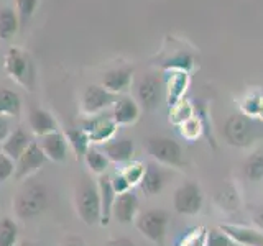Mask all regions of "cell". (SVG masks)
<instances>
[{
    "label": "cell",
    "instance_id": "cell-1",
    "mask_svg": "<svg viewBox=\"0 0 263 246\" xmlns=\"http://www.w3.org/2000/svg\"><path fill=\"white\" fill-rule=\"evenodd\" d=\"M49 205V194L45 184L25 180L13 197V212L18 220H31L41 215Z\"/></svg>",
    "mask_w": 263,
    "mask_h": 246
},
{
    "label": "cell",
    "instance_id": "cell-2",
    "mask_svg": "<svg viewBox=\"0 0 263 246\" xmlns=\"http://www.w3.org/2000/svg\"><path fill=\"white\" fill-rule=\"evenodd\" d=\"M74 209L76 215L87 227L101 223V197L97 184L87 176H82L74 187Z\"/></svg>",
    "mask_w": 263,
    "mask_h": 246
},
{
    "label": "cell",
    "instance_id": "cell-3",
    "mask_svg": "<svg viewBox=\"0 0 263 246\" xmlns=\"http://www.w3.org/2000/svg\"><path fill=\"white\" fill-rule=\"evenodd\" d=\"M4 69L7 76L13 79L16 84L27 87L28 90H33L35 87V68L33 61L27 51L22 48L13 46L7 51L4 57Z\"/></svg>",
    "mask_w": 263,
    "mask_h": 246
},
{
    "label": "cell",
    "instance_id": "cell-4",
    "mask_svg": "<svg viewBox=\"0 0 263 246\" xmlns=\"http://www.w3.org/2000/svg\"><path fill=\"white\" fill-rule=\"evenodd\" d=\"M146 151L152 158L170 168H183L184 154L178 141L166 136H152L146 139Z\"/></svg>",
    "mask_w": 263,
    "mask_h": 246
},
{
    "label": "cell",
    "instance_id": "cell-5",
    "mask_svg": "<svg viewBox=\"0 0 263 246\" xmlns=\"http://www.w3.org/2000/svg\"><path fill=\"white\" fill-rule=\"evenodd\" d=\"M168 221H170V217L166 210L152 209V210L140 213L135 218V227L148 241L163 244L164 236H166Z\"/></svg>",
    "mask_w": 263,
    "mask_h": 246
},
{
    "label": "cell",
    "instance_id": "cell-6",
    "mask_svg": "<svg viewBox=\"0 0 263 246\" xmlns=\"http://www.w3.org/2000/svg\"><path fill=\"white\" fill-rule=\"evenodd\" d=\"M255 123L245 115H232L224 125V136L230 146L249 148L255 139Z\"/></svg>",
    "mask_w": 263,
    "mask_h": 246
},
{
    "label": "cell",
    "instance_id": "cell-7",
    "mask_svg": "<svg viewBox=\"0 0 263 246\" xmlns=\"http://www.w3.org/2000/svg\"><path fill=\"white\" fill-rule=\"evenodd\" d=\"M204 203V195L201 187L194 182L181 184L173 195V207L181 215H196L199 213Z\"/></svg>",
    "mask_w": 263,
    "mask_h": 246
},
{
    "label": "cell",
    "instance_id": "cell-8",
    "mask_svg": "<svg viewBox=\"0 0 263 246\" xmlns=\"http://www.w3.org/2000/svg\"><path fill=\"white\" fill-rule=\"evenodd\" d=\"M79 127L89 135L90 145L107 143L115 136V133H117V125H115V121L112 120V115L105 117L104 113L89 115L87 118H82Z\"/></svg>",
    "mask_w": 263,
    "mask_h": 246
},
{
    "label": "cell",
    "instance_id": "cell-9",
    "mask_svg": "<svg viewBox=\"0 0 263 246\" xmlns=\"http://www.w3.org/2000/svg\"><path fill=\"white\" fill-rule=\"evenodd\" d=\"M119 95H115L112 92H109L107 89H104L102 86H89L86 87L84 94L81 97V110L82 113L89 115H99L104 110L114 107V104L117 102Z\"/></svg>",
    "mask_w": 263,
    "mask_h": 246
},
{
    "label": "cell",
    "instance_id": "cell-10",
    "mask_svg": "<svg viewBox=\"0 0 263 246\" xmlns=\"http://www.w3.org/2000/svg\"><path fill=\"white\" fill-rule=\"evenodd\" d=\"M46 162V156L41 151L38 141H31L25 153L15 161V174L13 177L16 180H27L31 177L36 171L43 168Z\"/></svg>",
    "mask_w": 263,
    "mask_h": 246
},
{
    "label": "cell",
    "instance_id": "cell-11",
    "mask_svg": "<svg viewBox=\"0 0 263 246\" xmlns=\"http://www.w3.org/2000/svg\"><path fill=\"white\" fill-rule=\"evenodd\" d=\"M163 94L161 80L155 74H146L137 84V97L140 105L146 110H155L160 105Z\"/></svg>",
    "mask_w": 263,
    "mask_h": 246
},
{
    "label": "cell",
    "instance_id": "cell-12",
    "mask_svg": "<svg viewBox=\"0 0 263 246\" xmlns=\"http://www.w3.org/2000/svg\"><path fill=\"white\" fill-rule=\"evenodd\" d=\"M191 82V76L186 71H166V80H164V94H166L168 107L171 109L179 100H183L186 90Z\"/></svg>",
    "mask_w": 263,
    "mask_h": 246
},
{
    "label": "cell",
    "instance_id": "cell-13",
    "mask_svg": "<svg viewBox=\"0 0 263 246\" xmlns=\"http://www.w3.org/2000/svg\"><path fill=\"white\" fill-rule=\"evenodd\" d=\"M38 145L41 151L45 153L46 159L53 162H63L66 156H68V139H66V135H63L60 130L54 131V133L40 136Z\"/></svg>",
    "mask_w": 263,
    "mask_h": 246
},
{
    "label": "cell",
    "instance_id": "cell-14",
    "mask_svg": "<svg viewBox=\"0 0 263 246\" xmlns=\"http://www.w3.org/2000/svg\"><path fill=\"white\" fill-rule=\"evenodd\" d=\"M112 120L117 127L134 125L140 118V105L128 95H122L112 107Z\"/></svg>",
    "mask_w": 263,
    "mask_h": 246
},
{
    "label": "cell",
    "instance_id": "cell-15",
    "mask_svg": "<svg viewBox=\"0 0 263 246\" xmlns=\"http://www.w3.org/2000/svg\"><path fill=\"white\" fill-rule=\"evenodd\" d=\"M224 232L234 244L240 246H263V233L260 230H255L245 225H234L224 223L219 227Z\"/></svg>",
    "mask_w": 263,
    "mask_h": 246
},
{
    "label": "cell",
    "instance_id": "cell-16",
    "mask_svg": "<svg viewBox=\"0 0 263 246\" xmlns=\"http://www.w3.org/2000/svg\"><path fill=\"white\" fill-rule=\"evenodd\" d=\"M102 153L109 158L110 162L115 164H127L128 161H132L135 153V145L134 139L122 136V138H112L110 141L104 143L102 146Z\"/></svg>",
    "mask_w": 263,
    "mask_h": 246
},
{
    "label": "cell",
    "instance_id": "cell-17",
    "mask_svg": "<svg viewBox=\"0 0 263 246\" xmlns=\"http://www.w3.org/2000/svg\"><path fill=\"white\" fill-rule=\"evenodd\" d=\"M138 207H140V202H138L137 194L128 191L125 194L117 195V199H115V203H114L112 217H115V220H117L119 223L130 225L132 221H135L137 218Z\"/></svg>",
    "mask_w": 263,
    "mask_h": 246
},
{
    "label": "cell",
    "instance_id": "cell-18",
    "mask_svg": "<svg viewBox=\"0 0 263 246\" xmlns=\"http://www.w3.org/2000/svg\"><path fill=\"white\" fill-rule=\"evenodd\" d=\"M132 82H134V68L132 66H125V68H119L105 72L101 86L109 90V92L119 95L127 92Z\"/></svg>",
    "mask_w": 263,
    "mask_h": 246
},
{
    "label": "cell",
    "instance_id": "cell-19",
    "mask_svg": "<svg viewBox=\"0 0 263 246\" xmlns=\"http://www.w3.org/2000/svg\"><path fill=\"white\" fill-rule=\"evenodd\" d=\"M97 189H99V197H101V223L99 225L107 227L110 223L114 203H115V199H117V194H115L112 182H110V176H107V174L99 176Z\"/></svg>",
    "mask_w": 263,
    "mask_h": 246
},
{
    "label": "cell",
    "instance_id": "cell-20",
    "mask_svg": "<svg viewBox=\"0 0 263 246\" xmlns=\"http://www.w3.org/2000/svg\"><path fill=\"white\" fill-rule=\"evenodd\" d=\"M28 123L31 131L38 138L58 131V121L51 113L40 107H33L28 112Z\"/></svg>",
    "mask_w": 263,
    "mask_h": 246
},
{
    "label": "cell",
    "instance_id": "cell-21",
    "mask_svg": "<svg viewBox=\"0 0 263 246\" xmlns=\"http://www.w3.org/2000/svg\"><path fill=\"white\" fill-rule=\"evenodd\" d=\"M30 143H31V139L28 138V135L25 133L22 128H16L2 143V153L7 154L10 159L16 161L25 153V150H27Z\"/></svg>",
    "mask_w": 263,
    "mask_h": 246
},
{
    "label": "cell",
    "instance_id": "cell-22",
    "mask_svg": "<svg viewBox=\"0 0 263 246\" xmlns=\"http://www.w3.org/2000/svg\"><path fill=\"white\" fill-rule=\"evenodd\" d=\"M166 182V177H164V172L156 166V164H146L145 169V176L140 182V187L146 195H156L161 192V189Z\"/></svg>",
    "mask_w": 263,
    "mask_h": 246
},
{
    "label": "cell",
    "instance_id": "cell-23",
    "mask_svg": "<svg viewBox=\"0 0 263 246\" xmlns=\"http://www.w3.org/2000/svg\"><path fill=\"white\" fill-rule=\"evenodd\" d=\"M22 98L10 89H0V117H20Z\"/></svg>",
    "mask_w": 263,
    "mask_h": 246
},
{
    "label": "cell",
    "instance_id": "cell-24",
    "mask_svg": "<svg viewBox=\"0 0 263 246\" xmlns=\"http://www.w3.org/2000/svg\"><path fill=\"white\" fill-rule=\"evenodd\" d=\"M20 28V18L10 7L0 8V39H10Z\"/></svg>",
    "mask_w": 263,
    "mask_h": 246
},
{
    "label": "cell",
    "instance_id": "cell-25",
    "mask_svg": "<svg viewBox=\"0 0 263 246\" xmlns=\"http://www.w3.org/2000/svg\"><path fill=\"white\" fill-rule=\"evenodd\" d=\"M66 139H68V145L72 148L76 158L79 159L81 156L84 158V154L89 151V148H90V139H89V135L86 133V131L81 127L69 128L68 131H66Z\"/></svg>",
    "mask_w": 263,
    "mask_h": 246
},
{
    "label": "cell",
    "instance_id": "cell-26",
    "mask_svg": "<svg viewBox=\"0 0 263 246\" xmlns=\"http://www.w3.org/2000/svg\"><path fill=\"white\" fill-rule=\"evenodd\" d=\"M84 162L90 169V172H92V174H97V176L105 174V171L110 164L109 158H107L101 150H97V148H92V146H90L89 151L84 154Z\"/></svg>",
    "mask_w": 263,
    "mask_h": 246
},
{
    "label": "cell",
    "instance_id": "cell-27",
    "mask_svg": "<svg viewBox=\"0 0 263 246\" xmlns=\"http://www.w3.org/2000/svg\"><path fill=\"white\" fill-rule=\"evenodd\" d=\"M18 241V225L10 217L0 218V246H15Z\"/></svg>",
    "mask_w": 263,
    "mask_h": 246
},
{
    "label": "cell",
    "instance_id": "cell-28",
    "mask_svg": "<svg viewBox=\"0 0 263 246\" xmlns=\"http://www.w3.org/2000/svg\"><path fill=\"white\" fill-rule=\"evenodd\" d=\"M145 169H146L145 162L132 159L127 164H123L120 174L125 177V180L130 184V187H135V186H140V182H142V179L145 176Z\"/></svg>",
    "mask_w": 263,
    "mask_h": 246
},
{
    "label": "cell",
    "instance_id": "cell-29",
    "mask_svg": "<svg viewBox=\"0 0 263 246\" xmlns=\"http://www.w3.org/2000/svg\"><path fill=\"white\" fill-rule=\"evenodd\" d=\"M193 117H194V107L187 98H183V100H179L176 105H173L170 109V121L176 127H179L181 123L187 121Z\"/></svg>",
    "mask_w": 263,
    "mask_h": 246
},
{
    "label": "cell",
    "instance_id": "cell-30",
    "mask_svg": "<svg viewBox=\"0 0 263 246\" xmlns=\"http://www.w3.org/2000/svg\"><path fill=\"white\" fill-rule=\"evenodd\" d=\"M243 174L249 180L253 182H258L263 179V154L261 153H255L249 156V159L243 164Z\"/></svg>",
    "mask_w": 263,
    "mask_h": 246
},
{
    "label": "cell",
    "instance_id": "cell-31",
    "mask_svg": "<svg viewBox=\"0 0 263 246\" xmlns=\"http://www.w3.org/2000/svg\"><path fill=\"white\" fill-rule=\"evenodd\" d=\"M178 130H179V135L183 136L184 139H187V141H194V139L199 138L202 135V131H204L202 121L199 118H196V117L189 118L184 123H181V125L178 127Z\"/></svg>",
    "mask_w": 263,
    "mask_h": 246
},
{
    "label": "cell",
    "instance_id": "cell-32",
    "mask_svg": "<svg viewBox=\"0 0 263 246\" xmlns=\"http://www.w3.org/2000/svg\"><path fill=\"white\" fill-rule=\"evenodd\" d=\"M205 238H208V228L196 227L181 238L178 246H205Z\"/></svg>",
    "mask_w": 263,
    "mask_h": 246
},
{
    "label": "cell",
    "instance_id": "cell-33",
    "mask_svg": "<svg viewBox=\"0 0 263 246\" xmlns=\"http://www.w3.org/2000/svg\"><path fill=\"white\" fill-rule=\"evenodd\" d=\"M260 102H261V94H258V92H252L247 97H243L242 102H240V112H242V115H245V117H249V118L258 117Z\"/></svg>",
    "mask_w": 263,
    "mask_h": 246
},
{
    "label": "cell",
    "instance_id": "cell-34",
    "mask_svg": "<svg viewBox=\"0 0 263 246\" xmlns=\"http://www.w3.org/2000/svg\"><path fill=\"white\" fill-rule=\"evenodd\" d=\"M217 202L220 209L224 210H235L238 209V192L234 186H226L224 191L217 194Z\"/></svg>",
    "mask_w": 263,
    "mask_h": 246
},
{
    "label": "cell",
    "instance_id": "cell-35",
    "mask_svg": "<svg viewBox=\"0 0 263 246\" xmlns=\"http://www.w3.org/2000/svg\"><path fill=\"white\" fill-rule=\"evenodd\" d=\"M38 4H40V0H15L16 15H18L20 23L27 22L30 16L35 13Z\"/></svg>",
    "mask_w": 263,
    "mask_h": 246
},
{
    "label": "cell",
    "instance_id": "cell-36",
    "mask_svg": "<svg viewBox=\"0 0 263 246\" xmlns=\"http://www.w3.org/2000/svg\"><path fill=\"white\" fill-rule=\"evenodd\" d=\"M232 240L222 232L220 228L208 230V238H205V246H232Z\"/></svg>",
    "mask_w": 263,
    "mask_h": 246
},
{
    "label": "cell",
    "instance_id": "cell-37",
    "mask_svg": "<svg viewBox=\"0 0 263 246\" xmlns=\"http://www.w3.org/2000/svg\"><path fill=\"white\" fill-rule=\"evenodd\" d=\"M15 174V161L8 158L7 154L0 153V184L13 177Z\"/></svg>",
    "mask_w": 263,
    "mask_h": 246
},
{
    "label": "cell",
    "instance_id": "cell-38",
    "mask_svg": "<svg viewBox=\"0 0 263 246\" xmlns=\"http://www.w3.org/2000/svg\"><path fill=\"white\" fill-rule=\"evenodd\" d=\"M110 182H112V187H114V191H115V194H117V195L125 194V192L132 191L130 184L127 182L125 177H123V176L120 174V172H117V174L110 176Z\"/></svg>",
    "mask_w": 263,
    "mask_h": 246
},
{
    "label": "cell",
    "instance_id": "cell-39",
    "mask_svg": "<svg viewBox=\"0 0 263 246\" xmlns=\"http://www.w3.org/2000/svg\"><path fill=\"white\" fill-rule=\"evenodd\" d=\"M60 246H86L84 240H82L81 236H76V235H68L66 238H63V241Z\"/></svg>",
    "mask_w": 263,
    "mask_h": 246
},
{
    "label": "cell",
    "instance_id": "cell-40",
    "mask_svg": "<svg viewBox=\"0 0 263 246\" xmlns=\"http://www.w3.org/2000/svg\"><path fill=\"white\" fill-rule=\"evenodd\" d=\"M10 133V123H8L7 117H0V143H4Z\"/></svg>",
    "mask_w": 263,
    "mask_h": 246
},
{
    "label": "cell",
    "instance_id": "cell-41",
    "mask_svg": "<svg viewBox=\"0 0 263 246\" xmlns=\"http://www.w3.org/2000/svg\"><path fill=\"white\" fill-rule=\"evenodd\" d=\"M252 218H253V223L258 227V230L263 232V205H258L257 209H253Z\"/></svg>",
    "mask_w": 263,
    "mask_h": 246
},
{
    "label": "cell",
    "instance_id": "cell-42",
    "mask_svg": "<svg viewBox=\"0 0 263 246\" xmlns=\"http://www.w3.org/2000/svg\"><path fill=\"white\" fill-rule=\"evenodd\" d=\"M104 246H135V244L128 238H110Z\"/></svg>",
    "mask_w": 263,
    "mask_h": 246
},
{
    "label": "cell",
    "instance_id": "cell-43",
    "mask_svg": "<svg viewBox=\"0 0 263 246\" xmlns=\"http://www.w3.org/2000/svg\"><path fill=\"white\" fill-rule=\"evenodd\" d=\"M258 118L263 120V94H261V102H260V110H258Z\"/></svg>",
    "mask_w": 263,
    "mask_h": 246
},
{
    "label": "cell",
    "instance_id": "cell-44",
    "mask_svg": "<svg viewBox=\"0 0 263 246\" xmlns=\"http://www.w3.org/2000/svg\"><path fill=\"white\" fill-rule=\"evenodd\" d=\"M20 246H36V244L33 243V241H27V240H25V241L20 243Z\"/></svg>",
    "mask_w": 263,
    "mask_h": 246
}]
</instances>
